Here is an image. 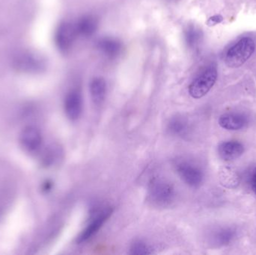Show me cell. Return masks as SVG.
Listing matches in <instances>:
<instances>
[{
  "label": "cell",
  "mask_w": 256,
  "mask_h": 255,
  "mask_svg": "<svg viewBox=\"0 0 256 255\" xmlns=\"http://www.w3.org/2000/svg\"><path fill=\"white\" fill-rule=\"evenodd\" d=\"M256 44L250 37H243L232 46L226 55V64L232 68L243 65L255 52Z\"/></svg>",
  "instance_id": "cell-1"
},
{
  "label": "cell",
  "mask_w": 256,
  "mask_h": 255,
  "mask_svg": "<svg viewBox=\"0 0 256 255\" xmlns=\"http://www.w3.org/2000/svg\"><path fill=\"white\" fill-rule=\"evenodd\" d=\"M13 66L16 70L24 73H38L44 70V58L36 52L24 51L13 59Z\"/></svg>",
  "instance_id": "cell-2"
},
{
  "label": "cell",
  "mask_w": 256,
  "mask_h": 255,
  "mask_svg": "<svg viewBox=\"0 0 256 255\" xmlns=\"http://www.w3.org/2000/svg\"><path fill=\"white\" fill-rule=\"evenodd\" d=\"M218 71L214 67H210L206 69L190 85V94L196 99L204 97L214 85Z\"/></svg>",
  "instance_id": "cell-3"
},
{
  "label": "cell",
  "mask_w": 256,
  "mask_h": 255,
  "mask_svg": "<svg viewBox=\"0 0 256 255\" xmlns=\"http://www.w3.org/2000/svg\"><path fill=\"white\" fill-rule=\"evenodd\" d=\"M149 196L155 203L166 205L171 203L174 198V189L171 184L162 179L152 180L149 184Z\"/></svg>",
  "instance_id": "cell-4"
},
{
  "label": "cell",
  "mask_w": 256,
  "mask_h": 255,
  "mask_svg": "<svg viewBox=\"0 0 256 255\" xmlns=\"http://www.w3.org/2000/svg\"><path fill=\"white\" fill-rule=\"evenodd\" d=\"M76 33L75 25L70 22H62L57 28L56 32V44L62 52H68L73 46L76 39Z\"/></svg>",
  "instance_id": "cell-5"
},
{
  "label": "cell",
  "mask_w": 256,
  "mask_h": 255,
  "mask_svg": "<svg viewBox=\"0 0 256 255\" xmlns=\"http://www.w3.org/2000/svg\"><path fill=\"white\" fill-rule=\"evenodd\" d=\"M114 210L109 208L100 211L98 215L92 219L90 224L82 231L76 240L78 244H82L86 241L91 239L97 232L102 229L103 225L108 221V219L112 215Z\"/></svg>",
  "instance_id": "cell-6"
},
{
  "label": "cell",
  "mask_w": 256,
  "mask_h": 255,
  "mask_svg": "<svg viewBox=\"0 0 256 255\" xmlns=\"http://www.w3.org/2000/svg\"><path fill=\"white\" fill-rule=\"evenodd\" d=\"M178 174L188 185L197 187L203 181V174L196 166L190 163L182 162L176 166Z\"/></svg>",
  "instance_id": "cell-7"
},
{
  "label": "cell",
  "mask_w": 256,
  "mask_h": 255,
  "mask_svg": "<svg viewBox=\"0 0 256 255\" xmlns=\"http://www.w3.org/2000/svg\"><path fill=\"white\" fill-rule=\"evenodd\" d=\"M21 145L26 151L34 152L42 144V136L40 130L32 126L25 127L20 136Z\"/></svg>",
  "instance_id": "cell-8"
},
{
  "label": "cell",
  "mask_w": 256,
  "mask_h": 255,
  "mask_svg": "<svg viewBox=\"0 0 256 255\" xmlns=\"http://www.w3.org/2000/svg\"><path fill=\"white\" fill-rule=\"evenodd\" d=\"M82 109V100L80 93L76 90L70 91L64 100V111L68 118L76 121L80 116Z\"/></svg>",
  "instance_id": "cell-9"
},
{
  "label": "cell",
  "mask_w": 256,
  "mask_h": 255,
  "mask_svg": "<svg viewBox=\"0 0 256 255\" xmlns=\"http://www.w3.org/2000/svg\"><path fill=\"white\" fill-rule=\"evenodd\" d=\"M244 151V148L240 142L236 141H228L222 142L219 147V154L221 158L226 161L238 158Z\"/></svg>",
  "instance_id": "cell-10"
},
{
  "label": "cell",
  "mask_w": 256,
  "mask_h": 255,
  "mask_svg": "<svg viewBox=\"0 0 256 255\" xmlns=\"http://www.w3.org/2000/svg\"><path fill=\"white\" fill-rule=\"evenodd\" d=\"M98 47L109 58H116L122 50L121 41L114 37H103L100 39L98 42Z\"/></svg>",
  "instance_id": "cell-11"
},
{
  "label": "cell",
  "mask_w": 256,
  "mask_h": 255,
  "mask_svg": "<svg viewBox=\"0 0 256 255\" xmlns=\"http://www.w3.org/2000/svg\"><path fill=\"white\" fill-rule=\"evenodd\" d=\"M74 25L78 35L90 37L97 31L98 22L94 16L86 15L81 17Z\"/></svg>",
  "instance_id": "cell-12"
},
{
  "label": "cell",
  "mask_w": 256,
  "mask_h": 255,
  "mask_svg": "<svg viewBox=\"0 0 256 255\" xmlns=\"http://www.w3.org/2000/svg\"><path fill=\"white\" fill-rule=\"evenodd\" d=\"M219 124L222 128L226 130H238L246 125V118L240 114H225L220 118Z\"/></svg>",
  "instance_id": "cell-13"
},
{
  "label": "cell",
  "mask_w": 256,
  "mask_h": 255,
  "mask_svg": "<svg viewBox=\"0 0 256 255\" xmlns=\"http://www.w3.org/2000/svg\"><path fill=\"white\" fill-rule=\"evenodd\" d=\"M90 94L94 104L100 105L106 94V83L104 78L96 77L92 79L90 85Z\"/></svg>",
  "instance_id": "cell-14"
},
{
  "label": "cell",
  "mask_w": 256,
  "mask_h": 255,
  "mask_svg": "<svg viewBox=\"0 0 256 255\" xmlns=\"http://www.w3.org/2000/svg\"><path fill=\"white\" fill-rule=\"evenodd\" d=\"M168 129L174 136H184L188 132V123L182 117L176 116L168 123Z\"/></svg>",
  "instance_id": "cell-15"
},
{
  "label": "cell",
  "mask_w": 256,
  "mask_h": 255,
  "mask_svg": "<svg viewBox=\"0 0 256 255\" xmlns=\"http://www.w3.org/2000/svg\"><path fill=\"white\" fill-rule=\"evenodd\" d=\"M152 250L147 244L142 241H136L132 244L130 248V254L134 255H144L152 254Z\"/></svg>",
  "instance_id": "cell-16"
},
{
  "label": "cell",
  "mask_w": 256,
  "mask_h": 255,
  "mask_svg": "<svg viewBox=\"0 0 256 255\" xmlns=\"http://www.w3.org/2000/svg\"><path fill=\"white\" fill-rule=\"evenodd\" d=\"M224 175L228 177V178H222V182L225 187L233 188L238 184V178L237 175L232 169H228V168L224 169Z\"/></svg>",
  "instance_id": "cell-17"
},
{
  "label": "cell",
  "mask_w": 256,
  "mask_h": 255,
  "mask_svg": "<svg viewBox=\"0 0 256 255\" xmlns=\"http://www.w3.org/2000/svg\"><path fill=\"white\" fill-rule=\"evenodd\" d=\"M200 31L194 26L189 27L185 32V39L190 46H194L200 40Z\"/></svg>",
  "instance_id": "cell-18"
},
{
  "label": "cell",
  "mask_w": 256,
  "mask_h": 255,
  "mask_svg": "<svg viewBox=\"0 0 256 255\" xmlns=\"http://www.w3.org/2000/svg\"><path fill=\"white\" fill-rule=\"evenodd\" d=\"M222 20H224V17H222L221 15H215V16L209 18L207 24L208 25L212 26V25H216V24L220 23V22H222Z\"/></svg>",
  "instance_id": "cell-19"
},
{
  "label": "cell",
  "mask_w": 256,
  "mask_h": 255,
  "mask_svg": "<svg viewBox=\"0 0 256 255\" xmlns=\"http://www.w3.org/2000/svg\"><path fill=\"white\" fill-rule=\"evenodd\" d=\"M232 236V234L230 233V232H224V233L220 234V235H219V239L220 241H222V242L226 243L228 242V241L231 240Z\"/></svg>",
  "instance_id": "cell-20"
},
{
  "label": "cell",
  "mask_w": 256,
  "mask_h": 255,
  "mask_svg": "<svg viewBox=\"0 0 256 255\" xmlns=\"http://www.w3.org/2000/svg\"><path fill=\"white\" fill-rule=\"evenodd\" d=\"M251 185H252V190L256 194V168L252 173V178H251Z\"/></svg>",
  "instance_id": "cell-21"
}]
</instances>
